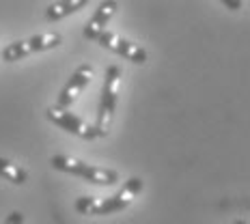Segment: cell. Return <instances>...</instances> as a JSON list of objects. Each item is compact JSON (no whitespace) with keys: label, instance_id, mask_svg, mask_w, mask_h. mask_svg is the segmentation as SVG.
<instances>
[{"label":"cell","instance_id":"1","mask_svg":"<svg viewBox=\"0 0 250 224\" xmlns=\"http://www.w3.org/2000/svg\"><path fill=\"white\" fill-rule=\"evenodd\" d=\"M143 179L132 177L123 183V187L119 192H114L108 199H93V196H82L76 201V211H80L82 216H110V213L127 209L134 203V199L143 192Z\"/></svg>","mask_w":250,"mask_h":224},{"label":"cell","instance_id":"2","mask_svg":"<svg viewBox=\"0 0 250 224\" xmlns=\"http://www.w3.org/2000/svg\"><path fill=\"white\" fill-rule=\"evenodd\" d=\"M50 164L54 166L56 170H62V173L76 175L80 179L88 181V183L95 185H112L119 181V173L112 168H100V166H91L82 160L69 158V155H52Z\"/></svg>","mask_w":250,"mask_h":224},{"label":"cell","instance_id":"3","mask_svg":"<svg viewBox=\"0 0 250 224\" xmlns=\"http://www.w3.org/2000/svg\"><path fill=\"white\" fill-rule=\"evenodd\" d=\"M119 86H121V69L117 65H110L106 69V80L102 86V100H100V110H97V123L95 127L97 136H106L110 123L114 119V108H117V95Z\"/></svg>","mask_w":250,"mask_h":224},{"label":"cell","instance_id":"4","mask_svg":"<svg viewBox=\"0 0 250 224\" xmlns=\"http://www.w3.org/2000/svg\"><path fill=\"white\" fill-rule=\"evenodd\" d=\"M61 41H62V37L59 33L35 35V37L15 41V43H9L7 48L2 50V61H7V62L22 61L30 54H37V52H45V50L56 48V45H61Z\"/></svg>","mask_w":250,"mask_h":224},{"label":"cell","instance_id":"5","mask_svg":"<svg viewBox=\"0 0 250 224\" xmlns=\"http://www.w3.org/2000/svg\"><path fill=\"white\" fill-rule=\"evenodd\" d=\"M48 119L54 125H59L61 129H65V132L74 134V136L82 138V140L97 138L95 127H93L91 123H86L84 119H80L78 114H74L71 110H62V108L52 106V108H48Z\"/></svg>","mask_w":250,"mask_h":224},{"label":"cell","instance_id":"6","mask_svg":"<svg viewBox=\"0 0 250 224\" xmlns=\"http://www.w3.org/2000/svg\"><path fill=\"white\" fill-rule=\"evenodd\" d=\"M97 41H100L102 48L123 56L125 61H132V62H136V65H145V62H147V50L140 48L138 43H132L129 39H123V37H119V35L110 33V30L102 33L100 37H97Z\"/></svg>","mask_w":250,"mask_h":224},{"label":"cell","instance_id":"7","mask_svg":"<svg viewBox=\"0 0 250 224\" xmlns=\"http://www.w3.org/2000/svg\"><path fill=\"white\" fill-rule=\"evenodd\" d=\"M91 78H93V67L91 65H80L74 74H71L69 80H67V84L61 91V95H59V100H56L54 106L62 108V110H69L71 103L78 100V95L88 86Z\"/></svg>","mask_w":250,"mask_h":224},{"label":"cell","instance_id":"8","mask_svg":"<svg viewBox=\"0 0 250 224\" xmlns=\"http://www.w3.org/2000/svg\"><path fill=\"white\" fill-rule=\"evenodd\" d=\"M119 9V2H114V0H106V2H102L100 7H97V11L91 15V20L86 22L84 26V37L91 39V41H97L102 33H106V26L108 22L114 18V13H117Z\"/></svg>","mask_w":250,"mask_h":224},{"label":"cell","instance_id":"9","mask_svg":"<svg viewBox=\"0 0 250 224\" xmlns=\"http://www.w3.org/2000/svg\"><path fill=\"white\" fill-rule=\"evenodd\" d=\"M84 7H86V0H62V2H54L45 9V20L48 22H59V20L80 11Z\"/></svg>","mask_w":250,"mask_h":224},{"label":"cell","instance_id":"10","mask_svg":"<svg viewBox=\"0 0 250 224\" xmlns=\"http://www.w3.org/2000/svg\"><path fill=\"white\" fill-rule=\"evenodd\" d=\"M0 177L7 179V181H11V183H15V185H22V183L28 181V173H26L22 166L13 164L11 160H4V158H0Z\"/></svg>","mask_w":250,"mask_h":224},{"label":"cell","instance_id":"11","mask_svg":"<svg viewBox=\"0 0 250 224\" xmlns=\"http://www.w3.org/2000/svg\"><path fill=\"white\" fill-rule=\"evenodd\" d=\"M4 224H24V216L20 211H13V213H9V218L4 220Z\"/></svg>","mask_w":250,"mask_h":224},{"label":"cell","instance_id":"12","mask_svg":"<svg viewBox=\"0 0 250 224\" xmlns=\"http://www.w3.org/2000/svg\"><path fill=\"white\" fill-rule=\"evenodd\" d=\"M233 224H248V222H246V220H235Z\"/></svg>","mask_w":250,"mask_h":224}]
</instances>
